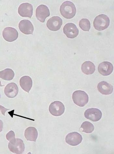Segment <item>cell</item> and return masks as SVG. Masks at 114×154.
I'll return each instance as SVG.
<instances>
[{
    "label": "cell",
    "mask_w": 114,
    "mask_h": 154,
    "mask_svg": "<svg viewBox=\"0 0 114 154\" xmlns=\"http://www.w3.org/2000/svg\"><path fill=\"white\" fill-rule=\"evenodd\" d=\"M63 25V20L58 16H54L49 19L47 23L48 29L52 31L59 30Z\"/></svg>",
    "instance_id": "11"
},
{
    "label": "cell",
    "mask_w": 114,
    "mask_h": 154,
    "mask_svg": "<svg viewBox=\"0 0 114 154\" xmlns=\"http://www.w3.org/2000/svg\"><path fill=\"white\" fill-rule=\"evenodd\" d=\"M6 137L7 139L10 142L14 140L15 139L14 132L13 131H10L7 134Z\"/></svg>",
    "instance_id": "23"
},
{
    "label": "cell",
    "mask_w": 114,
    "mask_h": 154,
    "mask_svg": "<svg viewBox=\"0 0 114 154\" xmlns=\"http://www.w3.org/2000/svg\"><path fill=\"white\" fill-rule=\"evenodd\" d=\"M3 123L2 121L0 120V132H1L3 130Z\"/></svg>",
    "instance_id": "25"
},
{
    "label": "cell",
    "mask_w": 114,
    "mask_h": 154,
    "mask_svg": "<svg viewBox=\"0 0 114 154\" xmlns=\"http://www.w3.org/2000/svg\"><path fill=\"white\" fill-rule=\"evenodd\" d=\"M0 110H1V112L2 114L4 116H5V113L8 110H9V109H6L5 108L2 106V105H0Z\"/></svg>",
    "instance_id": "24"
},
{
    "label": "cell",
    "mask_w": 114,
    "mask_h": 154,
    "mask_svg": "<svg viewBox=\"0 0 114 154\" xmlns=\"http://www.w3.org/2000/svg\"><path fill=\"white\" fill-rule=\"evenodd\" d=\"M64 34L69 38H74L78 35L79 31L75 24L68 23L64 26L63 28Z\"/></svg>",
    "instance_id": "7"
},
{
    "label": "cell",
    "mask_w": 114,
    "mask_h": 154,
    "mask_svg": "<svg viewBox=\"0 0 114 154\" xmlns=\"http://www.w3.org/2000/svg\"><path fill=\"white\" fill-rule=\"evenodd\" d=\"M24 136L27 140L35 142L38 137V132L37 129L33 127L27 128L24 132Z\"/></svg>",
    "instance_id": "18"
},
{
    "label": "cell",
    "mask_w": 114,
    "mask_h": 154,
    "mask_svg": "<svg viewBox=\"0 0 114 154\" xmlns=\"http://www.w3.org/2000/svg\"><path fill=\"white\" fill-rule=\"evenodd\" d=\"M82 135L78 132H74L68 134L66 138V143L72 146H76L82 142Z\"/></svg>",
    "instance_id": "10"
},
{
    "label": "cell",
    "mask_w": 114,
    "mask_h": 154,
    "mask_svg": "<svg viewBox=\"0 0 114 154\" xmlns=\"http://www.w3.org/2000/svg\"><path fill=\"white\" fill-rule=\"evenodd\" d=\"M18 12L21 17L31 18L33 14V7L29 3H23L19 6Z\"/></svg>",
    "instance_id": "12"
},
{
    "label": "cell",
    "mask_w": 114,
    "mask_h": 154,
    "mask_svg": "<svg viewBox=\"0 0 114 154\" xmlns=\"http://www.w3.org/2000/svg\"><path fill=\"white\" fill-rule=\"evenodd\" d=\"M19 30L22 33L26 35L32 34L34 27L32 23L27 20H23L19 24Z\"/></svg>",
    "instance_id": "13"
},
{
    "label": "cell",
    "mask_w": 114,
    "mask_h": 154,
    "mask_svg": "<svg viewBox=\"0 0 114 154\" xmlns=\"http://www.w3.org/2000/svg\"><path fill=\"white\" fill-rule=\"evenodd\" d=\"M65 109L63 104L57 101L51 103L49 107V110L51 114L55 116H62L64 112Z\"/></svg>",
    "instance_id": "5"
},
{
    "label": "cell",
    "mask_w": 114,
    "mask_h": 154,
    "mask_svg": "<svg viewBox=\"0 0 114 154\" xmlns=\"http://www.w3.org/2000/svg\"><path fill=\"white\" fill-rule=\"evenodd\" d=\"M109 19L106 15L100 14L94 19L93 26L97 30L103 31L107 29L109 26Z\"/></svg>",
    "instance_id": "2"
},
{
    "label": "cell",
    "mask_w": 114,
    "mask_h": 154,
    "mask_svg": "<svg viewBox=\"0 0 114 154\" xmlns=\"http://www.w3.org/2000/svg\"><path fill=\"white\" fill-rule=\"evenodd\" d=\"M20 85L23 90L29 93L32 87V80L29 76H23L20 79Z\"/></svg>",
    "instance_id": "17"
},
{
    "label": "cell",
    "mask_w": 114,
    "mask_h": 154,
    "mask_svg": "<svg viewBox=\"0 0 114 154\" xmlns=\"http://www.w3.org/2000/svg\"><path fill=\"white\" fill-rule=\"evenodd\" d=\"M80 28L84 31H89L91 28V23L87 19H82L79 23Z\"/></svg>",
    "instance_id": "22"
},
{
    "label": "cell",
    "mask_w": 114,
    "mask_h": 154,
    "mask_svg": "<svg viewBox=\"0 0 114 154\" xmlns=\"http://www.w3.org/2000/svg\"><path fill=\"white\" fill-rule=\"evenodd\" d=\"M85 118L93 122H97L100 120L102 113L99 109L91 108L87 109L84 113Z\"/></svg>",
    "instance_id": "8"
},
{
    "label": "cell",
    "mask_w": 114,
    "mask_h": 154,
    "mask_svg": "<svg viewBox=\"0 0 114 154\" xmlns=\"http://www.w3.org/2000/svg\"><path fill=\"white\" fill-rule=\"evenodd\" d=\"M19 89L17 85L14 83L8 84L5 89V93L8 98H13L18 94Z\"/></svg>",
    "instance_id": "15"
},
{
    "label": "cell",
    "mask_w": 114,
    "mask_h": 154,
    "mask_svg": "<svg viewBox=\"0 0 114 154\" xmlns=\"http://www.w3.org/2000/svg\"><path fill=\"white\" fill-rule=\"evenodd\" d=\"M14 71L11 69L7 68L0 71V78L5 80H11L14 79Z\"/></svg>",
    "instance_id": "20"
},
{
    "label": "cell",
    "mask_w": 114,
    "mask_h": 154,
    "mask_svg": "<svg viewBox=\"0 0 114 154\" xmlns=\"http://www.w3.org/2000/svg\"><path fill=\"white\" fill-rule=\"evenodd\" d=\"M8 148L12 152L20 154L24 152L25 149V145L22 140L15 139L10 142L8 144Z\"/></svg>",
    "instance_id": "4"
},
{
    "label": "cell",
    "mask_w": 114,
    "mask_h": 154,
    "mask_svg": "<svg viewBox=\"0 0 114 154\" xmlns=\"http://www.w3.org/2000/svg\"><path fill=\"white\" fill-rule=\"evenodd\" d=\"M81 70L85 75H91L95 71V66L94 63L90 61H86L82 64Z\"/></svg>",
    "instance_id": "19"
},
{
    "label": "cell",
    "mask_w": 114,
    "mask_h": 154,
    "mask_svg": "<svg viewBox=\"0 0 114 154\" xmlns=\"http://www.w3.org/2000/svg\"><path fill=\"white\" fill-rule=\"evenodd\" d=\"M4 86V85H2L1 84V81H0V87H2Z\"/></svg>",
    "instance_id": "26"
},
{
    "label": "cell",
    "mask_w": 114,
    "mask_h": 154,
    "mask_svg": "<svg viewBox=\"0 0 114 154\" xmlns=\"http://www.w3.org/2000/svg\"><path fill=\"white\" fill-rule=\"evenodd\" d=\"M72 98L73 102L77 106L83 107L88 102V96L87 93L82 91H76L73 93Z\"/></svg>",
    "instance_id": "3"
},
{
    "label": "cell",
    "mask_w": 114,
    "mask_h": 154,
    "mask_svg": "<svg viewBox=\"0 0 114 154\" xmlns=\"http://www.w3.org/2000/svg\"><path fill=\"white\" fill-rule=\"evenodd\" d=\"M60 11L64 17L71 19L74 17L76 14V7L74 4L72 2L66 1L60 6Z\"/></svg>",
    "instance_id": "1"
},
{
    "label": "cell",
    "mask_w": 114,
    "mask_h": 154,
    "mask_svg": "<svg viewBox=\"0 0 114 154\" xmlns=\"http://www.w3.org/2000/svg\"><path fill=\"white\" fill-rule=\"evenodd\" d=\"M18 35L17 30L11 27L5 28L2 32L3 38L6 41L9 42L15 41L18 38Z\"/></svg>",
    "instance_id": "6"
},
{
    "label": "cell",
    "mask_w": 114,
    "mask_h": 154,
    "mask_svg": "<svg viewBox=\"0 0 114 154\" xmlns=\"http://www.w3.org/2000/svg\"><path fill=\"white\" fill-rule=\"evenodd\" d=\"M49 9L45 5L39 6L36 10V17L39 21L42 23L45 22L46 18L50 16Z\"/></svg>",
    "instance_id": "9"
},
{
    "label": "cell",
    "mask_w": 114,
    "mask_h": 154,
    "mask_svg": "<svg viewBox=\"0 0 114 154\" xmlns=\"http://www.w3.org/2000/svg\"><path fill=\"white\" fill-rule=\"evenodd\" d=\"M113 69L112 64L108 62L101 63L98 67V70L100 73L103 76H108L111 74Z\"/></svg>",
    "instance_id": "14"
},
{
    "label": "cell",
    "mask_w": 114,
    "mask_h": 154,
    "mask_svg": "<svg viewBox=\"0 0 114 154\" xmlns=\"http://www.w3.org/2000/svg\"><path fill=\"white\" fill-rule=\"evenodd\" d=\"M97 88L101 94L105 95L111 94L113 90L112 85L104 81L100 82L97 85Z\"/></svg>",
    "instance_id": "16"
},
{
    "label": "cell",
    "mask_w": 114,
    "mask_h": 154,
    "mask_svg": "<svg viewBox=\"0 0 114 154\" xmlns=\"http://www.w3.org/2000/svg\"><path fill=\"white\" fill-rule=\"evenodd\" d=\"M81 128L83 129V132L87 133H91L94 131V125L88 121H85L81 125Z\"/></svg>",
    "instance_id": "21"
}]
</instances>
